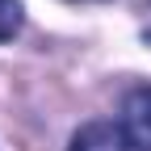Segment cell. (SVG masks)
<instances>
[{
    "mask_svg": "<svg viewBox=\"0 0 151 151\" xmlns=\"http://www.w3.org/2000/svg\"><path fill=\"white\" fill-rule=\"evenodd\" d=\"M67 151H147L122 122H88L71 134Z\"/></svg>",
    "mask_w": 151,
    "mask_h": 151,
    "instance_id": "1",
    "label": "cell"
},
{
    "mask_svg": "<svg viewBox=\"0 0 151 151\" xmlns=\"http://www.w3.org/2000/svg\"><path fill=\"white\" fill-rule=\"evenodd\" d=\"M21 21H25V9L21 0H0V42L21 34Z\"/></svg>",
    "mask_w": 151,
    "mask_h": 151,
    "instance_id": "3",
    "label": "cell"
},
{
    "mask_svg": "<svg viewBox=\"0 0 151 151\" xmlns=\"http://www.w3.org/2000/svg\"><path fill=\"white\" fill-rule=\"evenodd\" d=\"M122 126L151 151V84L126 92V101H122Z\"/></svg>",
    "mask_w": 151,
    "mask_h": 151,
    "instance_id": "2",
    "label": "cell"
},
{
    "mask_svg": "<svg viewBox=\"0 0 151 151\" xmlns=\"http://www.w3.org/2000/svg\"><path fill=\"white\" fill-rule=\"evenodd\" d=\"M143 38H151V4H147V21H143Z\"/></svg>",
    "mask_w": 151,
    "mask_h": 151,
    "instance_id": "4",
    "label": "cell"
}]
</instances>
